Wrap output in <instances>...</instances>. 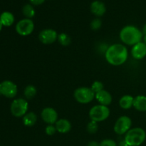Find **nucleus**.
<instances>
[{"mask_svg": "<svg viewBox=\"0 0 146 146\" xmlns=\"http://www.w3.org/2000/svg\"><path fill=\"white\" fill-rule=\"evenodd\" d=\"M128 57L126 46L121 44H114L109 46L105 52V58L111 65L118 66L123 64Z\"/></svg>", "mask_w": 146, "mask_h": 146, "instance_id": "nucleus-1", "label": "nucleus"}, {"mask_svg": "<svg viewBox=\"0 0 146 146\" xmlns=\"http://www.w3.org/2000/svg\"><path fill=\"white\" fill-rule=\"evenodd\" d=\"M121 41L125 45L134 46L141 42L143 40V34L142 31L133 25H128L124 27L121 30L119 34Z\"/></svg>", "mask_w": 146, "mask_h": 146, "instance_id": "nucleus-2", "label": "nucleus"}, {"mask_svg": "<svg viewBox=\"0 0 146 146\" xmlns=\"http://www.w3.org/2000/svg\"><path fill=\"white\" fill-rule=\"evenodd\" d=\"M146 133L141 128H131L125 133L124 140L128 146H139L145 141Z\"/></svg>", "mask_w": 146, "mask_h": 146, "instance_id": "nucleus-3", "label": "nucleus"}, {"mask_svg": "<svg viewBox=\"0 0 146 146\" xmlns=\"http://www.w3.org/2000/svg\"><path fill=\"white\" fill-rule=\"evenodd\" d=\"M110 115V109L108 106L101 105H96L93 106L89 111V117L91 121L96 122H102L106 121Z\"/></svg>", "mask_w": 146, "mask_h": 146, "instance_id": "nucleus-4", "label": "nucleus"}, {"mask_svg": "<svg viewBox=\"0 0 146 146\" xmlns=\"http://www.w3.org/2000/svg\"><path fill=\"white\" fill-rule=\"evenodd\" d=\"M95 93L89 87H80L76 88L74 93L76 101L81 104H88L95 98Z\"/></svg>", "mask_w": 146, "mask_h": 146, "instance_id": "nucleus-5", "label": "nucleus"}, {"mask_svg": "<svg viewBox=\"0 0 146 146\" xmlns=\"http://www.w3.org/2000/svg\"><path fill=\"white\" fill-rule=\"evenodd\" d=\"M29 109V104L24 98H17L12 101L10 107L11 114L17 118L23 117L27 114Z\"/></svg>", "mask_w": 146, "mask_h": 146, "instance_id": "nucleus-6", "label": "nucleus"}, {"mask_svg": "<svg viewBox=\"0 0 146 146\" xmlns=\"http://www.w3.org/2000/svg\"><path fill=\"white\" fill-rule=\"evenodd\" d=\"M15 29L19 35L27 36L32 34L34 31V23L30 19H23L17 22Z\"/></svg>", "mask_w": 146, "mask_h": 146, "instance_id": "nucleus-7", "label": "nucleus"}, {"mask_svg": "<svg viewBox=\"0 0 146 146\" xmlns=\"http://www.w3.org/2000/svg\"><path fill=\"white\" fill-rule=\"evenodd\" d=\"M131 125H132V121L131 118L127 115H123L119 117L115 121L113 131L118 135H124L131 129Z\"/></svg>", "mask_w": 146, "mask_h": 146, "instance_id": "nucleus-8", "label": "nucleus"}, {"mask_svg": "<svg viewBox=\"0 0 146 146\" xmlns=\"http://www.w3.org/2000/svg\"><path fill=\"white\" fill-rule=\"evenodd\" d=\"M18 92L17 86L13 81L6 80L0 83V94L8 98H14Z\"/></svg>", "mask_w": 146, "mask_h": 146, "instance_id": "nucleus-9", "label": "nucleus"}, {"mask_svg": "<svg viewBox=\"0 0 146 146\" xmlns=\"http://www.w3.org/2000/svg\"><path fill=\"white\" fill-rule=\"evenodd\" d=\"M56 31L52 29H45L40 31L38 34V39L42 44L48 45L55 42L58 38Z\"/></svg>", "mask_w": 146, "mask_h": 146, "instance_id": "nucleus-10", "label": "nucleus"}, {"mask_svg": "<svg viewBox=\"0 0 146 146\" xmlns=\"http://www.w3.org/2000/svg\"><path fill=\"white\" fill-rule=\"evenodd\" d=\"M41 119L48 125H55L58 121V113L54 108L46 107L44 108L41 113Z\"/></svg>", "mask_w": 146, "mask_h": 146, "instance_id": "nucleus-11", "label": "nucleus"}, {"mask_svg": "<svg viewBox=\"0 0 146 146\" xmlns=\"http://www.w3.org/2000/svg\"><path fill=\"white\" fill-rule=\"evenodd\" d=\"M131 56L136 60H141L146 56V44L143 41L133 46L131 48Z\"/></svg>", "mask_w": 146, "mask_h": 146, "instance_id": "nucleus-12", "label": "nucleus"}, {"mask_svg": "<svg viewBox=\"0 0 146 146\" xmlns=\"http://www.w3.org/2000/svg\"><path fill=\"white\" fill-rule=\"evenodd\" d=\"M95 98L97 100V101L99 103V104L103 106H109L112 103L113 101L111 94L108 91H106L104 89L99 91L97 94H96Z\"/></svg>", "mask_w": 146, "mask_h": 146, "instance_id": "nucleus-13", "label": "nucleus"}, {"mask_svg": "<svg viewBox=\"0 0 146 146\" xmlns=\"http://www.w3.org/2000/svg\"><path fill=\"white\" fill-rule=\"evenodd\" d=\"M90 9H91V13L96 17H98L104 16L106 11V7L104 3L101 1H98V0L91 3Z\"/></svg>", "mask_w": 146, "mask_h": 146, "instance_id": "nucleus-14", "label": "nucleus"}, {"mask_svg": "<svg viewBox=\"0 0 146 146\" xmlns=\"http://www.w3.org/2000/svg\"><path fill=\"white\" fill-rule=\"evenodd\" d=\"M55 126L57 132L60 133H66L71 129V123L69 121L65 118L58 119L55 123Z\"/></svg>", "mask_w": 146, "mask_h": 146, "instance_id": "nucleus-15", "label": "nucleus"}, {"mask_svg": "<svg viewBox=\"0 0 146 146\" xmlns=\"http://www.w3.org/2000/svg\"><path fill=\"white\" fill-rule=\"evenodd\" d=\"M133 107L138 111L146 112V96L143 95L137 96L134 98Z\"/></svg>", "mask_w": 146, "mask_h": 146, "instance_id": "nucleus-16", "label": "nucleus"}, {"mask_svg": "<svg viewBox=\"0 0 146 146\" xmlns=\"http://www.w3.org/2000/svg\"><path fill=\"white\" fill-rule=\"evenodd\" d=\"M14 16L9 11H4L0 15V21L4 27H10L14 22Z\"/></svg>", "mask_w": 146, "mask_h": 146, "instance_id": "nucleus-17", "label": "nucleus"}, {"mask_svg": "<svg viewBox=\"0 0 146 146\" xmlns=\"http://www.w3.org/2000/svg\"><path fill=\"white\" fill-rule=\"evenodd\" d=\"M134 98L131 95H124L120 98L119 106L122 109L128 110L133 106Z\"/></svg>", "mask_w": 146, "mask_h": 146, "instance_id": "nucleus-18", "label": "nucleus"}, {"mask_svg": "<svg viewBox=\"0 0 146 146\" xmlns=\"http://www.w3.org/2000/svg\"><path fill=\"white\" fill-rule=\"evenodd\" d=\"M23 123L27 127L34 126L37 121V115L34 112H29L23 116Z\"/></svg>", "mask_w": 146, "mask_h": 146, "instance_id": "nucleus-19", "label": "nucleus"}, {"mask_svg": "<svg viewBox=\"0 0 146 146\" xmlns=\"http://www.w3.org/2000/svg\"><path fill=\"white\" fill-rule=\"evenodd\" d=\"M22 13L26 18L30 19H31L35 16L36 14L35 9H34L32 4H25V5L22 7Z\"/></svg>", "mask_w": 146, "mask_h": 146, "instance_id": "nucleus-20", "label": "nucleus"}, {"mask_svg": "<svg viewBox=\"0 0 146 146\" xmlns=\"http://www.w3.org/2000/svg\"><path fill=\"white\" fill-rule=\"evenodd\" d=\"M37 90L36 88V87L33 85H28L26 86V88H24V96L27 99H32L33 98L35 97V96L36 95Z\"/></svg>", "mask_w": 146, "mask_h": 146, "instance_id": "nucleus-21", "label": "nucleus"}, {"mask_svg": "<svg viewBox=\"0 0 146 146\" xmlns=\"http://www.w3.org/2000/svg\"><path fill=\"white\" fill-rule=\"evenodd\" d=\"M57 40L58 43L63 46H68L71 43V37L66 33H61L58 34Z\"/></svg>", "mask_w": 146, "mask_h": 146, "instance_id": "nucleus-22", "label": "nucleus"}, {"mask_svg": "<svg viewBox=\"0 0 146 146\" xmlns=\"http://www.w3.org/2000/svg\"><path fill=\"white\" fill-rule=\"evenodd\" d=\"M87 131L90 134H94L98 131V123L96 121H91L87 125Z\"/></svg>", "mask_w": 146, "mask_h": 146, "instance_id": "nucleus-23", "label": "nucleus"}, {"mask_svg": "<svg viewBox=\"0 0 146 146\" xmlns=\"http://www.w3.org/2000/svg\"><path fill=\"white\" fill-rule=\"evenodd\" d=\"M90 88L92 89V91H94L96 94H97V93L99 92V91L104 90V84H103V83L101 82V81H96L93 83L92 85H91V86L90 87Z\"/></svg>", "mask_w": 146, "mask_h": 146, "instance_id": "nucleus-24", "label": "nucleus"}, {"mask_svg": "<svg viewBox=\"0 0 146 146\" xmlns=\"http://www.w3.org/2000/svg\"><path fill=\"white\" fill-rule=\"evenodd\" d=\"M91 28L92 30H94V31H97V30L100 29L102 26V21L100 19L96 18L93 20L91 22Z\"/></svg>", "mask_w": 146, "mask_h": 146, "instance_id": "nucleus-25", "label": "nucleus"}, {"mask_svg": "<svg viewBox=\"0 0 146 146\" xmlns=\"http://www.w3.org/2000/svg\"><path fill=\"white\" fill-rule=\"evenodd\" d=\"M56 128L55 125H48L45 128L46 133L48 135H53L56 132Z\"/></svg>", "mask_w": 146, "mask_h": 146, "instance_id": "nucleus-26", "label": "nucleus"}, {"mask_svg": "<svg viewBox=\"0 0 146 146\" xmlns=\"http://www.w3.org/2000/svg\"><path fill=\"white\" fill-rule=\"evenodd\" d=\"M100 146H117V143L113 140L105 139L100 143Z\"/></svg>", "mask_w": 146, "mask_h": 146, "instance_id": "nucleus-27", "label": "nucleus"}, {"mask_svg": "<svg viewBox=\"0 0 146 146\" xmlns=\"http://www.w3.org/2000/svg\"><path fill=\"white\" fill-rule=\"evenodd\" d=\"M29 1L32 5L38 6V5H41V4H42L45 1V0H29Z\"/></svg>", "mask_w": 146, "mask_h": 146, "instance_id": "nucleus-28", "label": "nucleus"}, {"mask_svg": "<svg viewBox=\"0 0 146 146\" xmlns=\"http://www.w3.org/2000/svg\"><path fill=\"white\" fill-rule=\"evenodd\" d=\"M88 146H100V143L96 141H91L88 143Z\"/></svg>", "mask_w": 146, "mask_h": 146, "instance_id": "nucleus-29", "label": "nucleus"}, {"mask_svg": "<svg viewBox=\"0 0 146 146\" xmlns=\"http://www.w3.org/2000/svg\"><path fill=\"white\" fill-rule=\"evenodd\" d=\"M118 145L119 146H128V144H127L126 142L125 141V140H123V141H120Z\"/></svg>", "mask_w": 146, "mask_h": 146, "instance_id": "nucleus-30", "label": "nucleus"}, {"mask_svg": "<svg viewBox=\"0 0 146 146\" xmlns=\"http://www.w3.org/2000/svg\"><path fill=\"white\" fill-rule=\"evenodd\" d=\"M142 32H143V35H146V24L143 26V27Z\"/></svg>", "mask_w": 146, "mask_h": 146, "instance_id": "nucleus-31", "label": "nucleus"}, {"mask_svg": "<svg viewBox=\"0 0 146 146\" xmlns=\"http://www.w3.org/2000/svg\"><path fill=\"white\" fill-rule=\"evenodd\" d=\"M143 42L144 43V44H146V35H143Z\"/></svg>", "mask_w": 146, "mask_h": 146, "instance_id": "nucleus-32", "label": "nucleus"}, {"mask_svg": "<svg viewBox=\"0 0 146 146\" xmlns=\"http://www.w3.org/2000/svg\"><path fill=\"white\" fill-rule=\"evenodd\" d=\"M2 27H3L2 24H1V21H0V31H1V29H2Z\"/></svg>", "mask_w": 146, "mask_h": 146, "instance_id": "nucleus-33", "label": "nucleus"}, {"mask_svg": "<svg viewBox=\"0 0 146 146\" xmlns=\"http://www.w3.org/2000/svg\"><path fill=\"white\" fill-rule=\"evenodd\" d=\"M0 146H1V145H0Z\"/></svg>", "mask_w": 146, "mask_h": 146, "instance_id": "nucleus-34", "label": "nucleus"}]
</instances>
